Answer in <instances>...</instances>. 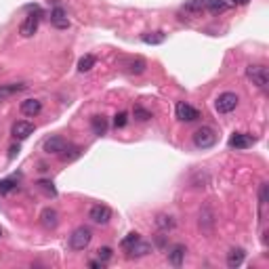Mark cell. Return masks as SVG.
Returning a JSON list of instances; mask_svg holds the SVG:
<instances>
[{
	"instance_id": "36",
	"label": "cell",
	"mask_w": 269,
	"mask_h": 269,
	"mask_svg": "<svg viewBox=\"0 0 269 269\" xmlns=\"http://www.w3.org/2000/svg\"><path fill=\"white\" fill-rule=\"evenodd\" d=\"M2 234H4V232H2V227H0V238H2Z\"/></svg>"
},
{
	"instance_id": "5",
	"label": "cell",
	"mask_w": 269,
	"mask_h": 269,
	"mask_svg": "<svg viewBox=\"0 0 269 269\" xmlns=\"http://www.w3.org/2000/svg\"><path fill=\"white\" fill-rule=\"evenodd\" d=\"M238 95L235 93H221L219 97H217V101H215V109L219 114H232L235 107H238Z\"/></svg>"
},
{
	"instance_id": "25",
	"label": "cell",
	"mask_w": 269,
	"mask_h": 269,
	"mask_svg": "<svg viewBox=\"0 0 269 269\" xmlns=\"http://www.w3.org/2000/svg\"><path fill=\"white\" fill-rule=\"evenodd\" d=\"M80 154H82L80 147H66L61 152V160L63 162H72V160H76V158H80Z\"/></svg>"
},
{
	"instance_id": "23",
	"label": "cell",
	"mask_w": 269,
	"mask_h": 269,
	"mask_svg": "<svg viewBox=\"0 0 269 269\" xmlns=\"http://www.w3.org/2000/svg\"><path fill=\"white\" fill-rule=\"evenodd\" d=\"M212 225H215V217H212L210 208H204V210L200 212V227L204 229V232H210Z\"/></svg>"
},
{
	"instance_id": "29",
	"label": "cell",
	"mask_w": 269,
	"mask_h": 269,
	"mask_svg": "<svg viewBox=\"0 0 269 269\" xmlns=\"http://www.w3.org/2000/svg\"><path fill=\"white\" fill-rule=\"evenodd\" d=\"M137 240H141V235H139L137 232H131V234L126 235V238H124V240L120 242V246H122V248L126 250V248H131V246H133V244L137 242Z\"/></svg>"
},
{
	"instance_id": "8",
	"label": "cell",
	"mask_w": 269,
	"mask_h": 269,
	"mask_svg": "<svg viewBox=\"0 0 269 269\" xmlns=\"http://www.w3.org/2000/svg\"><path fill=\"white\" fill-rule=\"evenodd\" d=\"M126 250H129V255H126L129 259H141V257H147L149 252L154 250V246L149 242H145V240H137L131 248H126Z\"/></svg>"
},
{
	"instance_id": "32",
	"label": "cell",
	"mask_w": 269,
	"mask_h": 269,
	"mask_svg": "<svg viewBox=\"0 0 269 269\" xmlns=\"http://www.w3.org/2000/svg\"><path fill=\"white\" fill-rule=\"evenodd\" d=\"M112 255H114V250L109 246H103V248L97 250V257H99V261H103V263H107V261L112 259Z\"/></svg>"
},
{
	"instance_id": "12",
	"label": "cell",
	"mask_w": 269,
	"mask_h": 269,
	"mask_svg": "<svg viewBox=\"0 0 269 269\" xmlns=\"http://www.w3.org/2000/svg\"><path fill=\"white\" fill-rule=\"evenodd\" d=\"M28 84L26 82H11V84H0V101H6L13 95H17L21 91H26Z\"/></svg>"
},
{
	"instance_id": "14",
	"label": "cell",
	"mask_w": 269,
	"mask_h": 269,
	"mask_svg": "<svg viewBox=\"0 0 269 269\" xmlns=\"http://www.w3.org/2000/svg\"><path fill=\"white\" fill-rule=\"evenodd\" d=\"M185 252H187V248L183 246V244H175V246L168 250V263L172 267H181L183 265V261H185Z\"/></svg>"
},
{
	"instance_id": "30",
	"label": "cell",
	"mask_w": 269,
	"mask_h": 269,
	"mask_svg": "<svg viewBox=\"0 0 269 269\" xmlns=\"http://www.w3.org/2000/svg\"><path fill=\"white\" fill-rule=\"evenodd\" d=\"M126 122H129V114H126V112H118L114 116V126H116V129H124Z\"/></svg>"
},
{
	"instance_id": "24",
	"label": "cell",
	"mask_w": 269,
	"mask_h": 269,
	"mask_svg": "<svg viewBox=\"0 0 269 269\" xmlns=\"http://www.w3.org/2000/svg\"><path fill=\"white\" fill-rule=\"evenodd\" d=\"M95 63H97L95 55H84V57H80V61H78V72H89V69L95 67Z\"/></svg>"
},
{
	"instance_id": "26",
	"label": "cell",
	"mask_w": 269,
	"mask_h": 269,
	"mask_svg": "<svg viewBox=\"0 0 269 269\" xmlns=\"http://www.w3.org/2000/svg\"><path fill=\"white\" fill-rule=\"evenodd\" d=\"M17 183H19V179H17V177L2 179V181H0V194H9V192H13V189L17 187Z\"/></svg>"
},
{
	"instance_id": "31",
	"label": "cell",
	"mask_w": 269,
	"mask_h": 269,
	"mask_svg": "<svg viewBox=\"0 0 269 269\" xmlns=\"http://www.w3.org/2000/svg\"><path fill=\"white\" fill-rule=\"evenodd\" d=\"M38 185H40L49 196H57V189H55L53 181H49V179H40V181H38Z\"/></svg>"
},
{
	"instance_id": "2",
	"label": "cell",
	"mask_w": 269,
	"mask_h": 269,
	"mask_svg": "<svg viewBox=\"0 0 269 269\" xmlns=\"http://www.w3.org/2000/svg\"><path fill=\"white\" fill-rule=\"evenodd\" d=\"M217 143V133L215 129L210 126H200L196 133H194V145L200 147V149H208Z\"/></svg>"
},
{
	"instance_id": "34",
	"label": "cell",
	"mask_w": 269,
	"mask_h": 269,
	"mask_svg": "<svg viewBox=\"0 0 269 269\" xmlns=\"http://www.w3.org/2000/svg\"><path fill=\"white\" fill-rule=\"evenodd\" d=\"M17 154H19V145H13V147L9 149V158H11V160H13V158H15V156H17Z\"/></svg>"
},
{
	"instance_id": "16",
	"label": "cell",
	"mask_w": 269,
	"mask_h": 269,
	"mask_svg": "<svg viewBox=\"0 0 269 269\" xmlns=\"http://www.w3.org/2000/svg\"><path fill=\"white\" fill-rule=\"evenodd\" d=\"M40 221H42V225L46 229H55L59 225V215H57V210L55 208H44L42 210V215H40Z\"/></svg>"
},
{
	"instance_id": "21",
	"label": "cell",
	"mask_w": 269,
	"mask_h": 269,
	"mask_svg": "<svg viewBox=\"0 0 269 269\" xmlns=\"http://www.w3.org/2000/svg\"><path fill=\"white\" fill-rule=\"evenodd\" d=\"M229 2L227 0H206V11H210L212 15H221L227 11Z\"/></svg>"
},
{
	"instance_id": "6",
	"label": "cell",
	"mask_w": 269,
	"mask_h": 269,
	"mask_svg": "<svg viewBox=\"0 0 269 269\" xmlns=\"http://www.w3.org/2000/svg\"><path fill=\"white\" fill-rule=\"evenodd\" d=\"M89 217H91V221H95V223L105 225V223H109V219H112V208L105 206V204H95V206L89 210Z\"/></svg>"
},
{
	"instance_id": "9",
	"label": "cell",
	"mask_w": 269,
	"mask_h": 269,
	"mask_svg": "<svg viewBox=\"0 0 269 269\" xmlns=\"http://www.w3.org/2000/svg\"><path fill=\"white\" fill-rule=\"evenodd\" d=\"M44 152L46 154H61L63 149L67 147V143H66V139L63 137H59V134H53V137H49L44 141Z\"/></svg>"
},
{
	"instance_id": "19",
	"label": "cell",
	"mask_w": 269,
	"mask_h": 269,
	"mask_svg": "<svg viewBox=\"0 0 269 269\" xmlns=\"http://www.w3.org/2000/svg\"><path fill=\"white\" fill-rule=\"evenodd\" d=\"M183 11L189 15H198V13L206 11V0H187L183 4Z\"/></svg>"
},
{
	"instance_id": "17",
	"label": "cell",
	"mask_w": 269,
	"mask_h": 269,
	"mask_svg": "<svg viewBox=\"0 0 269 269\" xmlns=\"http://www.w3.org/2000/svg\"><path fill=\"white\" fill-rule=\"evenodd\" d=\"M40 109H42V103L38 99L21 101V114H26V116H38V114H40Z\"/></svg>"
},
{
	"instance_id": "20",
	"label": "cell",
	"mask_w": 269,
	"mask_h": 269,
	"mask_svg": "<svg viewBox=\"0 0 269 269\" xmlns=\"http://www.w3.org/2000/svg\"><path fill=\"white\" fill-rule=\"evenodd\" d=\"M91 126H93V133L101 137V134L107 133V118L105 116H93L91 118Z\"/></svg>"
},
{
	"instance_id": "35",
	"label": "cell",
	"mask_w": 269,
	"mask_h": 269,
	"mask_svg": "<svg viewBox=\"0 0 269 269\" xmlns=\"http://www.w3.org/2000/svg\"><path fill=\"white\" fill-rule=\"evenodd\" d=\"M232 2H234V4H238V6H244V4H248L250 0H232Z\"/></svg>"
},
{
	"instance_id": "27",
	"label": "cell",
	"mask_w": 269,
	"mask_h": 269,
	"mask_svg": "<svg viewBox=\"0 0 269 269\" xmlns=\"http://www.w3.org/2000/svg\"><path fill=\"white\" fill-rule=\"evenodd\" d=\"M129 72H133V74H143L145 72V61L143 59H133V61H129Z\"/></svg>"
},
{
	"instance_id": "22",
	"label": "cell",
	"mask_w": 269,
	"mask_h": 269,
	"mask_svg": "<svg viewBox=\"0 0 269 269\" xmlns=\"http://www.w3.org/2000/svg\"><path fill=\"white\" fill-rule=\"evenodd\" d=\"M141 40L145 44H162L166 40V34L164 32H147V34L141 36Z\"/></svg>"
},
{
	"instance_id": "1",
	"label": "cell",
	"mask_w": 269,
	"mask_h": 269,
	"mask_svg": "<svg viewBox=\"0 0 269 269\" xmlns=\"http://www.w3.org/2000/svg\"><path fill=\"white\" fill-rule=\"evenodd\" d=\"M246 78L248 80L259 86V89H267V82H269V72L265 66H259V63H250L246 67Z\"/></svg>"
},
{
	"instance_id": "33",
	"label": "cell",
	"mask_w": 269,
	"mask_h": 269,
	"mask_svg": "<svg viewBox=\"0 0 269 269\" xmlns=\"http://www.w3.org/2000/svg\"><path fill=\"white\" fill-rule=\"evenodd\" d=\"M89 267H93V269H103V267H105V263H103V261H91Z\"/></svg>"
},
{
	"instance_id": "7",
	"label": "cell",
	"mask_w": 269,
	"mask_h": 269,
	"mask_svg": "<svg viewBox=\"0 0 269 269\" xmlns=\"http://www.w3.org/2000/svg\"><path fill=\"white\" fill-rule=\"evenodd\" d=\"M175 114L181 122H194L200 118V112H198L196 107H192L189 103H183V101H179L177 107H175Z\"/></svg>"
},
{
	"instance_id": "13",
	"label": "cell",
	"mask_w": 269,
	"mask_h": 269,
	"mask_svg": "<svg viewBox=\"0 0 269 269\" xmlns=\"http://www.w3.org/2000/svg\"><path fill=\"white\" fill-rule=\"evenodd\" d=\"M32 133H34V124H32V122L17 120V122L13 124V137H15V139L23 141V139H28Z\"/></svg>"
},
{
	"instance_id": "18",
	"label": "cell",
	"mask_w": 269,
	"mask_h": 269,
	"mask_svg": "<svg viewBox=\"0 0 269 269\" xmlns=\"http://www.w3.org/2000/svg\"><path fill=\"white\" fill-rule=\"evenodd\" d=\"M175 225H177V221L170 215H158L156 217V227L160 229V232H170V229H175Z\"/></svg>"
},
{
	"instance_id": "3",
	"label": "cell",
	"mask_w": 269,
	"mask_h": 269,
	"mask_svg": "<svg viewBox=\"0 0 269 269\" xmlns=\"http://www.w3.org/2000/svg\"><path fill=\"white\" fill-rule=\"evenodd\" d=\"M30 11H34L32 15H28L26 19L21 21V26H19V34L23 38H30V36H34L36 34V30H38V21H40V9L38 6H28Z\"/></svg>"
},
{
	"instance_id": "11",
	"label": "cell",
	"mask_w": 269,
	"mask_h": 269,
	"mask_svg": "<svg viewBox=\"0 0 269 269\" xmlns=\"http://www.w3.org/2000/svg\"><path fill=\"white\" fill-rule=\"evenodd\" d=\"M252 143H255V139L246 133H234L232 139H229V147L234 149H248Z\"/></svg>"
},
{
	"instance_id": "4",
	"label": "cell",
	"mask_w": 269,
	"mask_h": 269,
	"mask_svg": "<svg viewBox=\"0 0 269 269\" xmlns=\"http://www.w3.org/2000/svg\"><path fill=\"white\" fill-rule=\"evenodd\" d=\"M91 240H93V232L89 227L82 225V227L74 229V234L69 235V248L72 250H84L91 244Z\"/></svg>"
},
{
	"instance_id": "28",
	"label": "cell",
	"mask_w": 269,
	"mask_h": 269,
	"mask_svg": "<svg viewBox=\"0 0 269 269\" xmlns=\"http://www.w3.org/2000/svg\"><path fill=\"white\" fill-rule=\"evenodd\" d=\"M134 118H137L139 122H147L149 118H152V112L145 109L143 105H134Z\"/></svg>"
},
{
	"instance_id": "10",
	"label": "cell",
	"mask_w": 269,
	"mask_h": 269,
	"mask_svg": "<svg viewBox=\"0 0 269 269\" xmlns=\"http://www.w3.org/2000/svg\"><path fill=\"white\" fill-rule=\"evenodd\" d=\"M51 26L57 28V30H67L69 28V19H67V13L61 9V6H55L51 11Z\"/></svg>"
},
{
	"instance_id": "15",
	"label": "cell",
	"mask_w": 269,
	"mask_h": 269,
	"mask_svg": "<svg viewBox=\"0 0 269 269\" xmlns=\"http://www.w3.org/2000/svg\"><path fill=\"white\" fill-rule=\"evenodd\" d=\"M244 259H246V252H244V248H232L227 252V267H240L244 263Z\"/></svg>"
}]
</instances>
